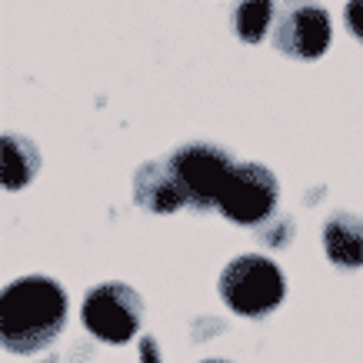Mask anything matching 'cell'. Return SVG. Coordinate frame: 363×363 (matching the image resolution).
Masks as SVG:
<instances>
[{
    "mask_svg": "<svg viewBox=\"0 0 363 363\" xmlns=\"http://www.w3.org/2000/svg\"><path fill=\"white\" fill-rule=\"evenodd\" d=\"M333 37L330 13L320 0H280L274 21V47L294 60H317Z\"/></svg>",
    "mask_w": 363,
    "mask_h": 363,
    "instance_id": "cell-6",
    "label": "cell"
},
{
    "mask_svg": "<svg viewBox=\"0 0 363 363\" xmlns=\"http://www.w3.org/2000/svg\"><path fill=\"white\" fill-rule=\"evenodd\" d=\"M44 363H57V360H44Z\"/></svg>",
    "mask_w": 363,
    "mask_h": 363,
    "instance_id": "cell-13",
    "label": "cell"
},
{
    "mask_svg": "<svg viewBox=\"0 0 363 363\" xmlns=\"http://www.w3.org/2000/svg\"><path fill=\"white\" fill-rule=\"evenodd\" d=\"M203 363H227V360H203Z\"/></svg>",
    "mask_w": 363,
    "mask_h": 363,
    "instance_id": "cell-12",
    "label": "cell"
},
{
    "mask_svg": "<svg viewBox=\"0 0 363 363\" xmlns=\"http://www.w3.org/2000/svg\"><path fill=\"white\" fill-rule=\"evenodd\" d=\"M220 297L223 303L247 320L270 317L286 297L284 270L260 253H243L223 267L220 274Z\"/></svg>",
    "mask_w": 363,
    "mask_h": 363,
    "instance_id": "cell-2",
    "label": "cell"
},
{
    "mask_svg": "<svg viewBox=\"0 0 363 363\" xmlns=\"http://www.w3.org/2000/svg\"><path fill=\"white\" fill-rule=\"evenodd\" d=\"M280 184L264 164H233L220 190L217 210L237 227H264L277 210Z\"/></svg>",
    "mask_w": 363,
    "mask_h": 363,
    "instance_id": "cell-4",
    "label": "cell"
},
{
    "mask_svg": "<svg viewBox=\"0 0 363 363\" xmlns=\"http://www.w3.org/2000/svg\"><path fill=\"white\" fill-rule=\"evenodd\" d=\"M323 250L333 267L360 270L363 267V217L357 213H333L323 227Z\"/></svg>",
    "mask_w": 363,
    "mask_h": 363,
    "instance_id": "cell-8",
    "label": "cell"
},
{
    "mask_svg": "<svg viewBox=\"0 0 363 363\" xmlns=\"http://www.w3.org/2000/svg\"><path fill=\"white\" fill-rule=\"evenodd\" d=\"M167 164L174 170L180 190H184L187 207L197 210V213H207V210H217L220 190L237 160L223 147H217V143L194 140L177 147L174 154L167 157Z\"/></svg>",
    "mask_w": 363,
    "mask_h": 363,
    "instance_id": "cell-3",
    "label": "cell"
},
{
    "mask_svg": "<svg viewBox=\"0 0 363 363\" xmlns=\"http://www.w3.org/2000/svg\"><path fill=\"white\" fill-rule=\"evenodd\" d=\"M343 21H347V30L363 44V0H347L343 7Z\"/></svg>",
    "mask_w": 363,
    "mask_h": 363,
    "instance_id": "cell-11",
    "label": "cell"
},
{
    "mask_svg": "<svg viewBox=\"0 0 363 363\" xmlns=\"http://www.w3.org/2000/svg\"><path fill=\"white\" fill-rule=\"evenodd\" d=\"M40 170V154L27 137L7 133L4 137V187L21 190L33 180V174Z\"/></svg>",
    "mask_w": 363,
    "mask_h": 363,
    "instance_id": "cell-9",
    "label": "cell"
},
{
    "mask_svg": "<svg viewBox=\"0 0 363 363\" xmlns=\"http://www.w3.org/2000/svg\"><path fill=\"white\" fill-rule=\"evenodd\" d=\"M80 320L100 343H127L140 330L143 300L127 284H100L84 297Z\"/></svg>",
    "mask_w": 363,
    "mask_h": 363,
    "instance_id": "cell-5",
    "label": "cell"
},
{
    "mask_svg": "<svg viewBox=\"0 0 363 363\" xmlns=\"http://www.w3.org/2000/svg\"><path fill=\"white\" fill-rule=\"evenodd\" d=\"M277 21V0H240L233 7V33L243 44H260Z\"/></svg>",
    "mask_w": 363,
    "mask_h": 363,
    "instance_id": "cell-10",
    "label": "cell"
},
{
    "mask_svg": "<svg viewBox=\"0 0 363 363\" xmlns=\"http://www.w3.org/2000/svg\"><path fill=\"white\" fill-rule=\"evenodd\" d=\"M67 294L54 277H17L0 297V340L4 350L27 357L47 350L64 333Z\"/></svg>",
    "mask_w": 363,
    "mask_h": 363,
    "instance_id": "cell-1",
    "label": "cell"
},
{
    "mask_svg": "<svg viewBox=\"0 0 363 363\" xmlns=\"http://www.w3.org/2000/svg\"><path fill=\"white\" fill-rule=\"evenodd\" d=\"M133 200H137V207L150 210V213H174V210L187 207L184 190L167 160H147L133 174Z\"/></svg>",
    "mask_w": 363,
    "mask_h": 363,
    "instance_id": "cell-7",
    "label": "cell"
}]
</instances>
